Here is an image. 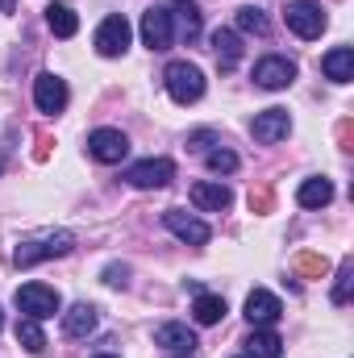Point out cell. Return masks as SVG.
Instances as JSON below:
<instances>
[{"mask_svg":"<svg viewBox=\"0 0 354 358\" xmlns=\"http://www.w3.org/2000/svg\"><path fill=\"white\" fill-rule=\"evenodd\" d=\"M279 355H283L279 334H271V329H255V334L246 338V358H279Z\"/></svg>","mask_w":354,"mask_h":358,"instance_id":"7402d4cb","label":"cell"},{"mask_svg":"<svg viewBox=\"0 0 354 358\" xmlns=\"http://www.w3.org/2000/svg\"><path fill=\"white\" fill-rule=\"evenodd\" d=\"M88 155L96 163H121L129 155V138L121 129H92L88 134Z\"/></svg>","mask_w":354,"mask_h":358,"instance_id":"9c48e42d","label":"cell"},{"mask_svg":"<svg viewBox=\"0 0 354 358\" xmlns=\"http://www.w3.org/2000/svg\"><path fill=\"white\" fill-rule=\"evenodd\" d=\"M0 13H13V0H0Z\"/></svg>","mask_w":354,"mask_h":358,"instance_id":"f546056e","label":"cell"},{"mask_svg":"<svg viewBox=\"0 0 354 358\" xmlns=\"http://www.w3.org/2000/svg\"><path fill=\"white\" fill-rule=\"evenodd\" d=\"M351 279H354V263H342V271H338V287H334V304H338V308L351 300Z\"/></svg>","mask_w":354,"mask_h":358,"instance_id":"4316f807","label":"cell"},{"mask_svg":"<svg viewBox=\"0 0 354 358\" xmlns=\"http://www.w3.org/2000/svg\"><path fill=\"white\" fill-rule=\"evenodd\" d=\"M213 55H217L221 71H234L238 59H242V42H238V34H234V29H217V34H213Z\"/></svg>","mask_w":354,"mask_h":358,"instance_id":"d6986e66","label":"cell"},{"mask_svg":"<svg viewBox=\"0 0 354 358\" xmlns=\"http://www.w3.org/2000/svg\"><path fill=\"white\" fill-rule=\"evenodd\" d=\"M0 329H4V313H0Z\"/></svg>","mask_w":354,"mask_h":358,"instance_id":"4dcf8cb0","label":"cell"},{"mask_svg":"<svg viewBox=\"0 0 354 358\" xmlns=\"http://www.w3.org/2000/svg\"><path fill=\"white\" fill-rule=\"evenodd\" d=\"M142 42L150 46V50H167L171 46V38H176V25H171V8H159V4H150L146 13H142Z\"/></svg>","mask_w":354,"mask_h":358,"instance_id":"5b68a950","label":"cell"},{"mask_svg":"<svg viewBox=\"0 0 354 358\" xmlns=\"http://www.w3.org/2000/svg\"><path fill=\"white\" fill-rule=\"evenodd\" d=\"M171 17L179 21V34H183L187 42L200 38V4H196V0H176V4H171Z\"/></svg>","mask_w":354,"mask_h":358,"instance_id":"44dd1931","label":"cell"},{"mask_svg":"<svg viewBox=\"0 0 354 358\" xmlns=\"http://www.w3.org/2000/svg\"><path fill=\"white\" fill-rule=\"evenodd\" d=\"M292 80H296V63H292V59H283V55H267V59L255 63V84L267 88V92L288 88Z\"/></svg>","mask_w":354,"mask_h":358,"instance_id":"ba28073f","label":"cell"},{"mask_svg":"<svg viewBox=\"0 0 354 358\" xmlns=\"http://www.w3.org/2000/svg\"><path fill=\"white\" fill-rule=\"evenodd\" d=\"M17 346L29 350V355H42V350H46V334H42V325H38L34 317H21V321H17Z\"/></svg>","mask_w":354,"mask_h":358,"instance_id":"cb8c5ba5","label":"cell"},{"mask_svg":"<svg viewBox=\"0 0 354 358\" xmlns=\"http://www.w3.org/2000/svg\"><path fill=\"white\" fill-rule=\"evenodd\" d=\"M192 317H196V325H217L225 317V300L213 296V292H200L196 304H192Z\"/></svg>","mask_w":354,"mask_h":358,"instance_id":"603a6c76","label":"cell"},{"mask_svg":"<svg viewBox=\"0 0 354 358\" xmlns=\"http://www.w3.org/2000/svg\"><path fill=\"white\" fill-rule=\"evenodd\" d=\"M296 200H300V208H325L330 200H334V183L325 176H313L300 183V192H296Z\"/></svg>","mask_w":354,"mask_h":358,"instance_id":"ac0fdd59","label":"cell"},{"mask_svg":"<svg viewBox=\"0 0 354 358\" xmlns=\"http://www.w3.org/2000/svg\"><path fill=\"white\" fill-rule=\"evenodd\" d=\"M125 46H129V21H125L121 13L104 17L100 29H96V55L117 59V55H125Z\"/></svg>","mask_w":354,"mask_h":358,"instance_id":"52a82bcc","label":"cell"},{"mask_svg":"<svg viewBox=\"0 0 354 358\" xmlns=\"http://www.w3.org/2000/svg\"><path fill=\"white\" fill-rule=\"evenodd\" d=\"M163 225L176 234L179 242H187V246H204L213 234H208V225L200 221V217H192V213H183V208H167L163 213Z\"/></svg>","mask_w":354,"mask_h":358,"instance_id":"30bf717a","label":"cell"},{"mask_svg":"<svg viewBox=\"0 0 354 358\" xmlns=\"http://www.w3.org/2000/svg\"><path fill=\"white\" fill-rule=\"evenodd\" d=\"M46 25H50L55 38H76L80 34V17H76L71 4H50L46 8Z\"/></svg>","mask_w":354,"mask_h":358,"instance_id":"ffe728a7","label":"cell"},{"mask_svg":"<svg viewBox=\"0 0 354 358\" xmlns=\"http://www.w3.org/2000/svg\"><path fill=\"white\" fill-rule=\"evenodd\" d=\"M321 71H325V80H334V84H351L354 80V50L351 46H334V50L321 59Z\"/></svg>","mask_w":354,"mask_h":358,"instance_id":"e0dca14e","label":"cell"},{"mask_svg":"<svg viewBox=\"0 0 354 358\" xmlns=\"http://www.w3.org/2000/svg\"><path fill=\"white\" fill-rule=\"evenodd\" d=\"M155 346H163L167 355H192L196 350V334L187 325H179V321H167V325L155 329Z\"/></svg>","mask_w":354,"mask_h":358,"instance_id":"9a60e30c","label":"cell"},{"mask_svg":"<svg viewBox=\"0 0 354 358\" xmlns=\"http://www.w3.org/2000/svg\"><path fill=\"white\" fill-rule=\"evenodd\" d=\"M34 104H38V113H63L67 108V84L59 80V76H50V71H42L38 80H34Z\"/></svg>","mask_w":354,"mask_h":358,"instance_id":"7c38bea8","label":"cell"},{"mask_svg":"<svg viewBox=\"0 0 354 358\" xmlns=\"http://www.w3.org/2000/svg\"><path fill=\"white\" fill-rule=\"evenodd\" d=\"M71 250H76V234L59 229V234H42V238L21 242V246L13 250V263H17V267H38V263H46V259H63V255H71Z\"/></svg>","mask_w":354,"mask_h":358,"instance_id":"6da1fadb","label":"cell"},{"mask_svg":"<svg viewBox=\"0 0 354 358\" xmlns=\"http://www.w3.org/2000/svg\"><path fill=\"white\" fill-rule=\"evenodd\" d=\"M208 142H213V134H208V129H204V134H192V150H204Z\"/></svg>","mask_w":354,"mask_h":358,"instance_id":"f1b7e54d","label":"cell"},{"mask_svg":"<svg viewBox=\"0 0 354 358\" xmlns=\"http://www.w3.org/2000/svg\"><path fill=\"white\" fill-rule=\"evenodd\" d=\"M96 358H113V355H96Z\"/></svg>","mask_w":354,"mask_h":358,"instance_id":"1f68e13d","label":"cell"},{"mask_svg":"<svg viewBox=\"0 0 354 358\" xmlns=\"http://www.w3.org/2000/svg\"><path fill=\"white\" fill-rule=\"evenodd\" d=\"M183 358H192V355H183Z\"/></svg>","mask_w":354,"mask_h":358,"instance_id":"d6a6232c","label":"cell"},{"mask_svg":"<svg viewBox=\"0 0 354 358\" xmlns=\"http://www.w3.org/2000/svg\"><path fill=\"white\" fill-rule=\"evenodd\" d=\"M238 29H242V34H259V38H263L267 29H271V21H267L263 8L246 4V8H238Z\"/></svg>","mask_w":354,"mask_h":358,"instance_id":"d4e9b609","label":"cell"},{"mask_svg":"<svg viewBox=\"0 0 354 358\" xmlns=\"http://www.w3.org/2000/svg\"><path fill=\"white\" fill-rule=\"evenodd\" d=\"M163 80H167V92H171V100L176 104H196L200 96H204V71L196 67V63H171L167 71H163Z\"/></svg>","mask_w":354,"mask_h":358,"instance_id":"3957f363","label":"cell"},{"mask_svg":"<svg viewBox=\"0 0 354 358\" xmlns=\"http://www.w3.org/2000/svg\"><path fill=\"white\" fill-rule=\"evenodd\" d=\"M204 163H208V171H217V176H229V171H238V155L234 150H208L204 155Z\"/></svg>","mask_w":354,"mask_h":358,"instance_id":"484cf974","label":"cell"},{"mask_svg":"<svg viewBox=\"0 0 354 358\" xmlns=\"http://www.w3.org/2000/svg\"><path fill=\"white\" fill-rule=\"evenodd\" d=\"M17 308H21L25 317H34V321H50V317L63 308V300H59V292L46 287V283H21V287H17Z\"/></svg>","mask_w":354,"mask_h":358,"instance_id":"277c9868","label":"cell"},{"mask_svg":"<svg viewBox=\"0 0 354 358\" xmlns=\"http://www.w3.org/2000/svg\"><path fill=\"white\" fill-rule=\"evenodd\" d=\"M176 179V163L171 159H142V163H134L129 171H125V183L129 187H167Z\"/></svg>","mask_w":354,"mask_h":358,"instance_id":"8992f818","label":"cell"},{"mask_svg":"<svg viewBox=\"0 0 354 358\" xmlns=\"http://www.w3.org/2000/svg\"><path fill=\"white\" fill-rule=\"evenodd\" d=\"M192 204L200 213H225L234 204V192L221 179H200V183H192Z\"/></svg>","mask_w":354,"mask_h":358,"instance_id":"5bb4252c","label":"cell"},{"mask_svg":"<svg viewBox=\"0 0 354 358\" xmlns=\"http://www.w3.org/2000/svg\"><path fill=\"white\" fill-rule=\"evenodd\" d=\"M96 308L92 304H71L67 313H63V334L71 338V342H80V338H88V334H96Z\"/></svg>","mask_w":354,"mask_h":358,"instance_id":"2e32d148","label":"cell"},{"mask_svg":"<svg viewBox=\"0 0 354 358\" xmlns=\"http://www.w3.org/2000/svg\"><path fill=\"white\" fill-rule=\"evenodd\" d=\"M283 21H288V29H292L296 38H304V42L321 38V34H325V25H330L325 8H321V4H313V0H292V4L283 8Z\"/></svg>","mask_w":354,"mask_h":358,"instance_id":"7a4b0ae2","label":"cell"},{"mask_svg":"<svg viewBox=\"0 0 354 358\" xmlns=\"http://www.w3.org/2000/svg\"><path fill=\"white\" fill-rule=\"evenodd\" d=\"M125 275H129L125 267H108V271H104V283H113V287H125Z\"/></svg>","mask_w":354,"mask_h":358,"instance_id":"83f0119b","label":"cell"},{"mask_svg":"<svg viewBox=\"0 0 354 358\" xmlns=\"http://www.w3.org/2000/svg\"><path fill=\"white\" fill-rule=\"evenodd\" d=\"M288 129H292V117H288V108H263L255 121H250V134H255V142H283L288 138Z\"/></svg>","mask_w":354,"mask_h":358,"instance_id":"4fadbf2b","label":"cell"},{"mask_svg":"<svg viewBox=\"0 0 354 358\" xmlns=\"http://www.w3.org/2000/svg\"><path fill=\"white\" fill-rule=\"evenodd\" d=\"M283 317V304H279V296L275 292H267V287H255L250 296H246V321L255 325V329H267V325H275Z\"/></svg>","mask_w":354,"mask_h":358,"instance_id":"8fae6325","label":"cell"}]
</instances>
